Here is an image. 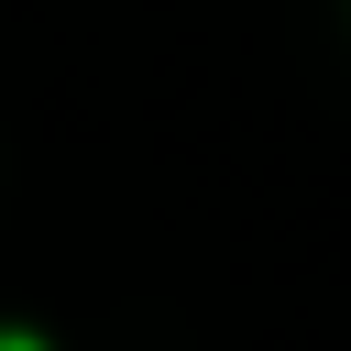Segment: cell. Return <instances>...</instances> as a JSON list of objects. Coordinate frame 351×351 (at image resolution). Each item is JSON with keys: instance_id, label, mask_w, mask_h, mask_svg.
Instances as JSON below:
<instances>
[{"instance_id": "1", "label": "cell", "mask_w": 351, "mask_h": 351, "mask_svg": "<svg viewBox=\"0 0 351 351\" xmlns=\"http://www.w3.org/2000/svg\"><path fill=\"white\" fill-rule=\"evenodd\" d=\"M0 351H44V340H0Z\"/></svg>"}]
</instances>
